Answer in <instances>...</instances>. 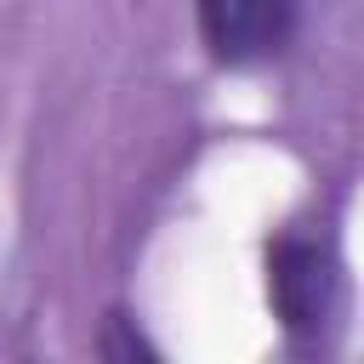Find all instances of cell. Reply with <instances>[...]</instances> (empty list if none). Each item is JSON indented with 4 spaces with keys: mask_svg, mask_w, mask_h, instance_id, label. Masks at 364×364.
<instances>
[{
    "mask_svg": "<svg viewBox=\"0 0 364 364\" xmlns=\"http://www.w3.org/2000/svg\"><path fill=\"white\" fill-rule=\"evenodd\" d=\"M267 296L284 330H318L336 307V262L313 239H279L267 250Z\"/></svg>",
    "mask_w": 364,
    "mask_h": 364,
    "instance_id": "7a4b0ae2",
    "label": "cell"
},
{
    "mask_svg": "<svg viewBox=\"0 0 364 364\" xmlns=\"http://www.w3.org/2000/svg\"><path fill=\"white\" fill-rule=\"evenodd\" d=\"M193 6L210 57L233 68L284 51L296 34V0H193Z\"/></svg>",
    "mask_w": 364,
    "mask_h": 364,
    "instance_id": "6da1fadb",
    "label": "cell"
}]
</instances>
